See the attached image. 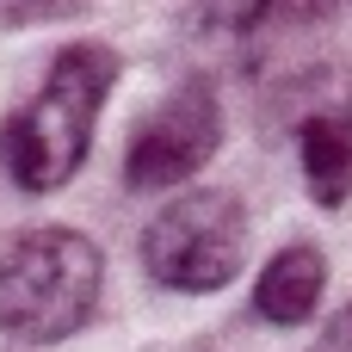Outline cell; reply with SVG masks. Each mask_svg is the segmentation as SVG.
I'll return each instance as SVG.
<instances>
[{"instance_id":"1","label":"cell","mask_w":352,"mask_h":352,"mask_svg":"<svg viewBox=\"0 0 352 352\" xmlns=\"http://www.w3.org/2000/svg\"><path fill=\"white\" fill-rule=\"evenodd\" d=\"M118 87V56L105 43H68L43 87L0 124V167L19 192H56L80 173L93 148V124Z\"/></svg>"},{"instance_id":"2","label":"cell","mask_w":352,"mask_h":352,"mask_svg":"<svg viewBox=\"0 0 352 352\" xmlns=\"http://www.w3.org/2000/svg\"><path fill=\"white\" fill-rule=\"evenodd\" d=\"M105 254L74 229H31L0 254V334L25 346H56L80 334L99 309Z\"/></svg>"},{"instance_id":"3","label":"cell","mask_w":352,"mask_h":352,"mask_svg":"<svg viewBox=\"0 0 352 352\" xmlns=\"http://www.w3.org/2000/svg\"><path fill=\"white\" fill-rule=\"evenodd\" d=\"M142 266L155 285L210 297L248 266V210L235 192L198 186L179 192L148 229H142Z\"/></svg>"},{"instance_id":"4","label":"cell","mask_w":352,"mask_h":352,"mask_svg":"<svg viewBox=\"0 0 352 352\" xmlns=\"http://www.w3.org/2000/svg\"><path fill=\"white\" fill-rule=\"evenodd\" d=\"M223 142V105L210 93V80H186L173 87L130 136L124 148V179L136 192H167V186H186Z\"/></svg>"},{"instance_id":"5","label":"cell","mask_w":352,"mask_h":352,"mask_svg":"<svg viewBox=\"0 0 352 352\" xmlns=\"http://www.w3.org/2000/svg\"><path fill=\"white\" fill-rule=\"evenodd\" d=\"M322 291H328V266H322L316 248L297 241V248H285V254L266 260V272L254 285V309L266 322H278V328H297V322H309L322 309Z\"/></svg>"},{"instance_id":"6","label":"cell","mask_w":352,"mask_h":352,"mask_svg":"<svg viewBox=\"0 0 352 352\" xmlns=\"http://www.w3.org/2000/svg\"><path fill=\"white\" fill-rule=\"evenodd\" d=\"M297 155H303V186L322 210L352 198V124L334 118H303L297 124Z\"/></svg>"},{"instance_id":"7","label":"cell","mask_w":352,"mask_h":352,"mask_svg":"<svg viewBox=\"0 0 352 352\" xmlns=\"http://www.w3.org/2000/svg\"><path fill=\"white\" fill-rule=\"evenodd\" d=\"M340 118H346V124H352V87H346V105H340Z\"/></svg>"}]
</instances>
